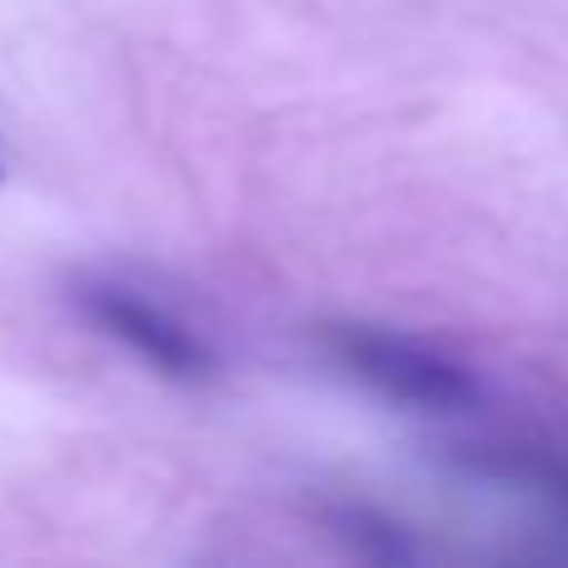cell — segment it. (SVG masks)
<instances>
[{
  "label": "cell",
  "instance_id": "obj_1",
  "mask_svg": "<svg viewBox=\"0 0 568 568\" xmlns=\"http://www.w3.org/2000/svg\"><path fill=\"white\" fill-rule=\"evenodd\" d=\"M324 349L349 379H359L369 394L404 409L424 414H459L474 409L484 394L479 374L464 359L444 354L439 344L414 339L379 324H324Z\"/></svg>",
  "mask_w": 568,
  "mask_h": 568
},
{
  "label": "cell",
  "instance_id": "obj_2",
  "mask_svg": "<svg viewBox=\"0 0 568 568\" xmlns=\"http://www.w3.org/2000/svg\"><path fill=\"white\" fill-rule=\"evenodd\" d=\"M70 304L95 334L135 354L145 369L170 384H210L220 374V354L185 314H175L150 290L120 275H80L70 284Z\"/></svg>",
  "mask_w": 568,
  "mask_h": 568
},
{
  "label": "cell",
  "instance_id": "obj_3",
  "mask_svg": "<svg viewBox=\"0 0 568 568\" xmlns=\"http://www.w3.org/2000/svg\"><path fill=\"white\" fill-rule=\"evenodd\" d=\"M464 474L529 499L539 509V529H544V544L534 554L539 559H568V449H549V444H494V449L464 454Z\"/></svg>",
  "mask_w": 568,
  "mask_h": 568
},
{
  "label": "cell",
  "instance_id": "obj_4",
  "mask_svg": "<svg viewBox=\"0 0 568 568\" xmlns=\"http://www.w3.org/2000/svg\"><path fill=\"white\" fill-rule=\"evenodd\" d=\"M334 529H339V539L354 544L364 559H414V554H419V544H414L399 524H389L374 509H339L334 514Z\"/></svg>",
  "mask_w": 568,
  "mask_h": 568
},
{
  "label": "cell",
  "instance_id": "obj_5",
  "mask_svg": "<svg viewBox=\"0 0 568 568\" xmlns=\"http://www.w3.org/2000/svg\"><path fill=\"white\" fill-rule=\"evenodd\" d=\"M0 175H6V170H0Z\"/></svg>",
  "mask_w": 568,
  "mask_h": 568
}]
</instances>
